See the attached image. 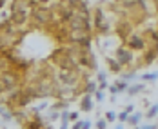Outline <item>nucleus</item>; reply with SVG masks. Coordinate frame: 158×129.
Masks as SVG:
<instances>
[{
	"mask_svg": "<svg viewBox=\"0 0 158 129\" xmlns=\"http://www.w3.org/2000/svg\"><path fill=\"white\" fill-rule=\"evenodd\" d=\"M114 84H116V87H118L120 95H122V93H127V87H129V82H127V80L120 78V80H114Z\"/></svg>",
	"mask_w": 158,
	"mask_h": 129,
	"instance_id": "13",
	"label": "nucleus"
},
{
	"mask_svg": "<svg viewBox=\"0 0 158 129\" xmlns=\"http://www.w3.org/2000/svg\"><path fill=\"white\" fill-rule=\"evenodd\" d=\"M2 93H6V85H4V80L0 78V95H2Z\"/></svg>",
	"mask_w": 158,
	"mask_h": 129,
	"instance_id": "27",
	"label": "nucleus"
},
{
	"mask_svg": "<svg viewBox=\"0 0 158 129\" xmlns=\"http://www.w3.org/2000/svg\"><path fill=\"white\" fill-rule=\"evenodd\" d=\"M140 80L142 82H156L158 71H155V73H143V75H140Z\"/></svg>",
	"mask_w": 158,
	"mask_h": 129,
	"instance_id": "12",
	"label": "nucleus"
},
{
	"mask_svg": "<svg viewBox=\"0 0 158 129\" xmlns=\"http://www.w3.org/2000/svg\"><path fill=\"white\" fill-rule=\"evenodd\" d=\"M44 129H55V127H51V126H49V124H46V127Z\"/></svg>",
	"mask_w": 158,
	"mask_h": 129,
	"instance_id": "29",
	"label": "nucleus"
},
{
	"mask_svg": "<svg viewBox=\"0 0 158 129\" xmlns=\"http://www.w3.org/2000/svg\"><path fill=\"white\" fill-rule=\"evenodd\" d=\"M116 60L122 65H131L133 60H135V55L131 53L129 48H118L116 49Z\"/></svg>",
	"mask_w": 158,
	"mask_h": 129,
	"instance_id": "4",
	"label": "nucleus"
},
{
	"mask_svg": "<svg viewBox=\"0 0 158 129\" xmlns=\"http://www.w3.org/2000/svg\"><path fill=\"white\" fill-rule=\"evenodd\" d=\"M33 20L38 22V24H48L49 20L53 18L51 11L49 9H44V7H38V9H33Z\"/></svg>",
	"mask_w": 158,
	"mask_h": 129,
	"instance_id": "6",
	"label": "nucleus"
},
{
	"mask_svg": "<svg viewBox=\"0 0 158 129\" xmlns=\"http://www.w3.org/2000/svg\"><path fill=\"white\" fill-rule=\"evenodd\" d=\"M4 111H6V109H2V107H0V116H2V113H4Z\"/></svg>",
	"mask_w": 158,
	"mask_h": 129,
	"instance_id": "30",
	"label": "nucleus"
},
{
	"mask_svg": "<svg viewBox=\"0 0 158 129\" xmlns=\"http://www.w3.org/2000/svg\"><path fill=\"white\" fill-rule=\"evenodd\" d=\"M80 111L82 113H91L93 109H95V97L93 95H89V93H84L82 98H80Z\"/></svg>",
	"mask_w": 158,
	"mask_h": 129,
	"instance_id": "5",
	"label": "nucleus"
},
{
	"mask_svg": "<svg viewBox=\"0 0 158 129\" xmlns=\"http://www.w3.org/2000/svg\"><path fill=\"white\" fill-rule=\"evenodd\" d=\"M142 129H158V124H156V122H155V124L151 122V124H145V126H142Z\"/></svg>",
	"mask_w": 158,
	"mask_h": 129,
	"instance_id": "24",
	"label": "nucleus"
},
{
	"mask_svg": "<svg viewBox=\"0 0 158 129\" xmlns=\"http://www.w3.org/2000/svg\"><path fill=\"white\" fill-rule=\"evenodd\" d=\"M58 78L62 84H67V85H75L77 80H78V73H77V67L73 69H60L58 73Z\"/></svg>",
	"mask_w": 158,
	"mask_h": 129,
	"instance_id": "3",
	"label": "nucleus"
},
{
	"mask_svg": "<svg viewBox=\"0 0 158 129\" xmlns=\"http://www.w3.org/2000/svg\"><path fill=\"white\" fill-rule=\"evenodd\" d=\"M96 82H107V73L106 71H96Z\"/></svg>",
	"mask_w": 158,
	"mask_h": 129,
	"instance_id": "17",
	"label": "nucleus"
},
{
	"mask_svg": "<svg viewBox=\"0 0 158 129\" xmlns=\"http://www.w3.org/2000/svg\"><path fill=\"white\" fill-rule=\"evenodd\" d=\"M145 116H147L149 120H153L155 116H158V104H155V106H151V107L147 109V113H145Z\"/></svg>",
	"mask_w": 158,
	"mask_h": 129,
	"instance_id": "15",
	"label": "nucleus"
},
{
	"mask_svg": "<svg viewBox=\"0 0 158 129\" xmlns=\"http://www.w3.org/2000/svg\"><path fill=\"white\" fill-rule=\"evenodd\" d=\"M114 129H126V127H124V124H122V122H118V126H114Z\"/></svg>",
	"mask_w": 158,
	"mask_h": 129,
	"instance_id": "28",
	"label": "nucleus"
},
{
	"mask_svg": "<svg viewBox=\"0 0 158 129\" xmlns=\"http://www.w3.org/2000/svg\"><path fill=\"white\" fill-rule=\"evenodd\" d=\"M143 114L140 113V111H135V113L129 114V118H127V126H133V127H136L140 122H142Z\"/></svg>",
	"mask_w": 158,
	"mask_h": 129,
	"instance_id": "10",
	"label": "nucleus"
},
{
	"mask_svg": "<svg viewBox=\"0 0 158 129\" xmlns=\"http://www.w3.org/2000/svg\"><path fill=\"white\" fill-rule=\"evenodd\" d=\"M107 89H109L111 95H120V91H118V87H116V84H114V82L109 84V87H107Z\"/></svg>",
	"mask_w": 158,
	"mask_h": 129,
	"instance_id": "20",
	"label": "nucleus"
},
{
	"mask_svg": "<svg viewBox=\"0 0 158 129\" xmlns=\"http://www.w3.org/2000/svg\"><path fill=\"white\" fill-rule=\"evenodd\" d=\"M104 118H106V120H107V122H111V124H113V122H118V113H116V111H106V114H104Z\"/></svg>",
	"mask_w": 158,
	"mask_h": 129,
	"instance_id": "14",
	"label": "nucleus"
},
{
	"mask_svg": "<svg viewBox=\"0 0 158 129\" xmlns=\"http://www.w3.org/2000/svg\"><path fill=\"white\" fill-rule=\"evenodd\" d=\"M78 111H69V120H71V122H77V120H78Z\"/></svg>",
	"mask_w": 158,
	"mask_h": 129,
	"instance_id": "21",
	"label": "nucleus"
},
{
	"mask_svg": "<svg viewBox=\"0 0 158 129\" xmlns=\"http://www.w3.org/2000/svg\"><path fill=\"white\" fill-rule=\"evenodd\" d=\"M126 111H127L129 114L135 113V106H133V104H127V106H126Z\"/></svg>",
	"mask_w": 158,
	"mask_h": 129,
	"instance_id": "26",
	"label": "nucleus"
},
{
	"mask_svg": "<svg viewBox=\"0 0 158 129\" xmlns=\"http://www.w3.org/2000/svg\"><path fill=\"white\" fill-rule=\"evenodd\" d=\"M143 89H145V85H143L142 82H135V84H129V87H127V95L129 97H136V95H140Z\"/></svg>",
	"mask_w": 158,
	"mask_h": 129,
	"instance_id": "9",
	"label": "nucleus"
},
{
	"mask_svg": "<svg viewBox=\"0 0 158 129\" xmlns=\"http://www.w3.org/2000/svg\"><path fill=\"white\" fill-rule=\"evenodd\" d=\"M133 129H142V127H140V126H136V127H133Z\"/></svg>",
	"mask_w": 158,
	"mask_h": 129,
	"instance_id": "31",
	"label": "nucleus"
},
{
	"mask_svg": "<svg viewBox=\"0 0 158 129\" xmlns=\"http://www.w3.org/2000/svg\"><path fill=\"white\" fill-rule=\"evenodd\" d=\"M127 118H129V113H127L126 109L118 113V122H122V124H127Z\"/></svg>",
	"mask_w": 158,
	"mask_h": 129,
	"instance_id": "19",
	"label": "nucleus"
},
{
	"mask_svg": "<svg viewBox=\"0 0 158 129\" xmlns=\"http://www.w3.org/2000/svg\"><path fill=\"white\" fill-rule=\"evenodd\" d=\"M107 120L106 118H96V129H107Z\"/></svg>",
	"mask_w": 158,
	"mask_h": 129,
	"instance_id": "18",
	"label": "nucleus"
},
{
	"mask_svg": "<svg viewBox=\"0 0 158 129\" xmlns=\"http://www.w3.org/2000/svg\"><path fill=\"white\" fill-rule=\"evenodd\" d=\"M69 126H71L69 120H60V127L58 129H69Z\"/></svg>",
	"mask_w": 158,
	"mask_h": 129,
	"instance_id": "22",
	"label": "nucleus"
},
{
	"mask_svg": "<svg viewBox=\"0 0 158 129\" xmlns=\"http://www.w3.org/2000/svg\"><path fill=\"white\" fill-rule=\"evenodd\" d=\"M93 97H95L96 104H102L104 102V89H96L95 93H93Z\"/></svg>",
	"mask_w": 158,
	"mask_h": 129,
	"instance_id": "16",
	"label": "nucleus"
},
{
	"mask_svg": "<svg viewBox=\"0 0 158 129\" xmlns=\"http://www.w3.org/2000/svg\"><path fill=\"white\" fill-rule=\"evenodd\" d=\"M93 29L96 35H107L111 31V26L102 11V7H95V11H93Z\"/></svg>",
	"mask_w": 158,
	"mask_h": 129,
	"instance_id": "1",
	"label": "nucleus"
},
{
	"mask_svg": "<svg viewBox=\"0 0 158 129\" xmlns=\"http://www.w3.org/2000/svg\"><path fill=\"white\" fill-rule=\"evenodd\" d=\"M9 20L15 24V26H24L27 22V11H22V9H11L9 13Z\"/></svg>",
	"mask_w": 158,
	"mask_h": 129,
	"instance_id": "7",
	"label": "nucleus"
},
{
	"mask_svg": "<svg viewBox=\"0 0 158 129\" xmlns=\"http://www.w3.org/2000/svg\"><path fill=\"white\" fill-rule=\"evenodd\" d=\"M106 62H107V67H109L111 73H114V75H120L122 73V67L124 65L120 64L116 58H111V56H106Z\"/></svg>",
	"mask_w": 158,
	"mask_h": 129,
	"instance_id": "8",
	"label": "nucleus"
},
{
	"mask_svg": "<svg viewBox=\"0 0 158 129\" xmlns=\"http://www.w3.org/2000/svg\"><path fill=\"white\" fill-rule=\"evenodd\" d=\"M56 120H60V111H58V109H55V107H49L48 122H56Z\"/></svg>",
	"mask_w": 158,
	"mask_h": 129,
	"instance_id": "11",
	"label": "nucleus"
},
{
	"mask_svg": "<svg viewBox=\"0 0 158 129\" xmlns=\"http://www.w3.org/2000/svg\"><path fill=\"white\" fill-rule=\"evenodd\" d=\"M91 127H93L91 120H82V129H91Z\"/></svg>",
	"mask_w": 158,
	"mask_h": 129,
	"instance_id": "23",
	"label": "nucleus"
},
{
	"mask_svg": "<svg viewBox=\"0 0 158 129\" xmlns=\"http://www.w3.org/2000/svg\"><path fill=\"white\" fill-rule=\"evenodd\" d=\"M126 46L131 49V51H145V49H147V42L143 40V36L131 35V36H127Z\"/></svg>",
	"mask_w": 158,
	"mask_h": 129,
	"instance_id": "2",
	"label": "nucleus"
},
{
	"mask_svg": "<svg viewBox=\"0 0 158 129\" xmlns=\"http://www.w3.org/2000/svg\"><path fill=\"white\" fill-rule=\"evenodd\" d=\"M71 129H82V120H77V122H73Z\"/></svg>",
	"mask_w": 158,
	"mask_h": 129,
	"instance_id": "25",
	"label": "nucleus"
},
{
	"mask_svg": "<svg viewBox=\"0 0 158 129\" xmlns=\"http://www.w3.org/2000/svg\"><path fill=\"white\" fill-rule=\"evenodd\" d=\"M2 129H9V127H6V126H2Z\"/></svg>",
	"mask_w": 158,
	"mask_h": 129,
	"instance_id": "32",
	"label": "nucleus"
}]
</instances>
